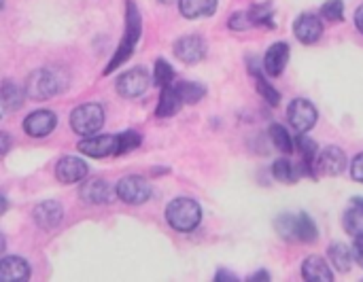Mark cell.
Listing matches in <instances>:
<instances>
[{"label": "cell", "instance_id": "4", "mask_svg": "<svg viewBox=\"0 0 363 282\" xmlns=\"http://www.w3.org/2000/svg\"><path fill=\"white\" fill-rule=\"evenodd\" d=\"M64 81L60 77L57 70H51V68H40L36 72H32L28 77V83H26V91L32 100H49L51 96L60 94L64 89Z\"/></svg>", "mask_w": 363, "mask_h": 282}, {"label": "cell", "instance_id": "9", "mask_svg": "<svg viewBox=\"0 0 363 282\" xmlns=\"http://www.w3.org/2000/svg\"><path fill=\"white\" fill-rule=\"evenodd\" d=\"M174 55L185 62V64H198L204 60L206 55V43L202 36L198 34H187V36H181L177 43H174Z\"/></svg>", "mask_w": 363, "mask_h": 282}, {"label": "cell", "instance_id": "42", "mask_svg": "<svg viewBox=\"0 0 363 282\" xmlns=\"http://www.w3.org/2000/svg\"><path fill=\"white\" fill-rule=\"evenodd\" d=\"M160 2H164V4H172L174 0H160Z\"/></svg>", "mask_w": 363, "mask_h": 282}, {"label": "cell", "instance_id": "1", "mask_svg": "<svg viewBox=\"0 0 363 282\" xmlns=\"http://www.w3.org/2000/svg\"><path fill=\"white\" fill-rule=\"evenodd\" d=\"M140 28H143V21H140V13H138V6L130 0L128 2V17H125V36L123 40L119 43L115 55L111 57L108 66H106V74H111L113 70H117L123 62L130 60V55L134 53V47L138 45L140 40Z\"/></svg>", "mask_w": 363, "mask_h": 282}, {"label": "cell", "instance_id": "17", "mask_svg": "<svg viewBox=\"0 0 363 282\" xmlns=\"http://www.w3.org/2000/svg\"><path fill=\"white\" fill-rule=\"evenodd\" d=\"M289 62V45L287 43H274L264 57V68L268 77H281L285 66Z\"/></svg>", "mask_w": 363, "mask_h": 282}, {"label": "cell", "instance_id": "33", "mask_svg": "<svg viewBox=\"0 0 363 282\" xmlns=\"http://www.w3.org/2000/svg\"><path fill=\"white\" fill-rule=\"evenodd\" d=\"M321 15L330 21H342L345 19V2L342 0H328L321 6Z\"/></svg>", "mask_w": 363, "mask_h": 282}, {"label": "cell", "instance_id": "11", "mask_svg": "<svg viewBox=\"0 0 363 282\" xmlns=\"http://www.w3.org/2000/svg\"><path fill=\"white\" fill-rule=\"evenodd\" d=\"M57 125V117L53 111H34L23 119V130L32 138H45L49 136Z\"/></svg>", "mask_w": 363, "mask_h": 282}, {"label": "cell", "instance_id": "16", "mask_svg": "<svg viewBox=\"0 0 363 282\" xmlns=\"http://www.w3.org/2000/svg\"><path fill=\"white\" fill-rule=\"evenodd\" d=\"M62 217H64V210H62V206L55 200H45L38 206H34V210H32L34 223L38 227H43V230L57 227L62 223Z\"/></svg>", "mask_w": 363, "mask_h": 282}, {"label": "cell", "instance_id": "23", "mask_svg": "<svg viewBox=\"0 0 363 282\" xmlns=\"http://www.w3.org/2000/svg\"><path fill=\"white\" fill-rule=\"evenodd\" d=\"M249 70H251V74L255 77V85H257V91L266 98V102L268 104H272V106H277L279 102H281V94L266 81V77L259 72V66H257V60L253 62V57H249Z\"/></svg>", "mask_w": 363, "mask_h": 282}, {"label": "cell", "instance_id": "41", "mask_svg": "<svg viewBox=\"0 0 363 282\" xmlns=\"http://www.w3.org/2000/svg\"><path fill=\"white\" fill-rule=\"evenodd\" d=\"M353 204H355V206H362L363 208V198H355V200H353Z\"/></svg>", "mask_w": 363, "mask_h": 282}, {"label": "cell", "instance_id": "28", "mask_svg": "<svg viewBox=\"0 0 363 282\" xmlns=\"http://www.w3.org/2000/svg\"><path fill=\"white\" fill-rule=\"evenodd\" d=\"M272 174H274V179L277 181H281V183H296L298 181V176L302 174V170L300 168H296L289 159H277L274 162V166H272Z\"/></svg>", "mask_w": 363, "mask_h": 282}, {"label": "cell", "instance_id": "29", "mask_svg": "<svg viewBox=\"0 0 363 282\" xmlns=\"http://www.w3.org/2000/svg\"><path fill=\"white\" fill-rule=\"evenodd\" d=\"M270 138H272V145H274L281 153H291V151L296 149L294 138L289 136V132H287L281 123L270 125Z\"/></svg>", "mask_w": 363, "mask_h": 282}, {"label": "cell", "instance_id": "20", "mask_svg": "<svg viewBox=\"0 0 363 282\" xmlns=\"http://www.w3.org/2000/svg\"><path fill=\"white\" fill-rule=\"evenodd\" d=\"M302 276L311 282H332L334 281V274H332V270L328 268L325 259H323V257H317V255L308 257V259L302 264Z\"/></svg>", "mask_w": 363, "mask_h": 282}, {"label": "cell", "instance_id": "24", "mask_svg": "<svg viewBox=\"0 0 363 282\" xmlns=\"http://www.w3.org/2000/svg\"><path fill=\"white\" fill-rule=\"evenodd\" d=\"M26 94H28V91H23L17 83L4 81V83H2V108H4L6 113H9V111L21 108Z\"/></svg>", "mask_w": 363, "mask_h": 282}, {"label": "cell", "instance_id": "27", "mask_svg": "<svg viewBox=\"0 0 363 282\" xmlns=\"http://www.w3.org/2000/svg\"><path fill=\"white\" fill-rule=\"evenodd\" d=\"M330 259H332V264H334L336 270L349 272V270H351L353 251H349L347 244H342V242H334V244L330 247Z\"/></svg>", "mask_w": 363, "mask_h": 282}, {"label": "cell", "instance_id": "25", "mask_svg": "<svg viewBox=\"0 0 363 282\" xmlns=\"http://www.w3.org/2000/svg\"><path fill=\"white\" fill-rule=\"evenodd\" d=\"M249 17H251L253 26L268 28V30L274 28V13H272V4H270V2L253 4V6L249 9Z\"/></svg>", "mask_w": 363, "mask_h": 282}, {"label": "cell", "instance_id": "5", "mask_svg": "<svg viewBox=\"0 0 363 282\" xmlns=\"http://www.w3.org/2000/svg\"><path fill=\"white\" fill-rule=\"evenodd\" d=\"M70 125H72V132L79 136H94L104 125L102 106L96 102H87V104L77 106L70 115Z\"/></svg>", "mask_w": 363, "mask_h": 282}, {"label": "cell", "instance_id": "35", "mask_svg": "<svg viewBox=\"0 0 363 282\" xmlns=\"http://www.w3.org/2000/svg\"><path fill=\"white\" fill-rule=\"evenodd\" d=\"M351 174H353V179H355L357 183H362L363 185V153H359V155L353 159V164H351Z\"/></svg>", "mask_w": 363, "mask_h": 282}, {"label": "cell", "instance_id": "40", "mask_svg": "<svg viewBox=\"0 0 363 282\" xmlns=\"http://www.w3.org/2000/svg\"><path fill=\"white\" fill-rule=\"evenodd\" d=\"M9 145H11V138H9V134H6V132H2V153H6V151H9Z\"/></svg>", "mask_w": 363, "mask_h": 282}, {"label": "cell", "instance_id": "38", "mask_svg": "<svg viewBox=\"0 0 363 282\" xmlns=\"http://www.w3.org/2000/svg\"><path fill=\"white\" fill-rule=\"evenodd\" d=\"M355 26H357V30L363 34V4L357 9V13H355Z\"/></svg>", "mask_w": 363, "mask_h": 282}, {"label": "cell", "instance_id": "30", "mask_svg": "<svg viewBox=\"0 0 363 282\" xmlns=\"http://www.w3.org/2000/svg\"><path fill=\"white\" fill-rule=\"evenodd\" d=\"M342 223H345V230H347V234H351L353 238L363 236V208L362 206H355V204H353V208H349V210L345 213V219H342Z\"/></svg>", "mask_w": 363, "mask_h": 282}, {"label": "cell", "instance_id": "13", "mask_svg": "<svg viewBox=\"0 0 363 282\" xmlns=\"http://www.w3.org/2000/svg\"><path fill=\"white\" fill-rule=\"evenodd\" d=\"M294 34L304 45H315L323 36V21L317 15L304 13L294 23Z\"/></svg>", "mask_w": 363, "mask_h": 282}, {"label": "cell", "instance_id": "15", "mask_svg": "<svg viewBox=\"0 0 363 282\" xmlns=\"http://www.w3.org/2000/svg\"><path fill=\"white\" fill-rule=\"evenodd\" d=\"M117 189L113 191V187L104 181V179H94L83 183L81 187V200L85 204H111L115 198Z\"/></svg>", "mask_w": 363, "mask_h": 282}, {"label": "cell", "instance_id": "31", "mask_svg": "<svg viewBox=\"0 0 363 282\" xmlns=\"http://www.w3.org/2000/svg\"><path fill=\"white\" fill-rule=\"evenodd\" d=\"M172 79H174V70H172V66L166 62V60H157L155 62V68H153V83L157 85V87H168V85H172Z\"/></svg>", "mask_w": 363, "mask_h": 282}, {"label": "cell", "instance_id": "36", "mask_svg": "<svg viewBox=\"0 0 363 282\" xmlns=\"http://www.w3.org/2000/svg\"><path fill=\"white\" fill-rule=\"evenodd\" d=\"M353 259L363 268V236L355 238V244H353Z\"/></svg>", "mask_w": 363, "mask_h": 282}, {"label": "cell", "instance_id": "7", "mask_svg": "<svg viewBox=\"0 0 363 282\" xmlns=\"http://www.w3.org/2000/svg\"><path fill=\"white\" fill-rule=\"evenodd\" d=\"M287 117H289V123L296 132L304 134L308 130L315 128L317 123V108L313 102L304 100V98H296L289 108H287Z\"/></svg>", "mask_w": 363, "mask_h": 282}, {"label": "cell", "instance_id": "14", "mask_svg": "<svg viewBox=\"0 0 363 282\" xmlns=\"http://www.w3.org/2000/svg\"><path fill=\"white\" fill-rule=\"evenodd\" d=\"M87 172H89V170H87V164H85L83 159H79V157H72V155L62 157V159L57 162V166H55V176H57V181L64 183V185H72V183L85 181Z\"/></svg>", "mask_w": 363, "mask_h": 282}, {"label": "cell", "instance_id": "8", "mask_svg": "<svg viewBox=\"0 0 363 282\" xmlns=\"http://www.w3.org/2000/svg\"><path fill=\"white\" fill-rule=\"evenodd\" d=\"M149 83H151V79H149L147 70L132 68V70L119 74L115 87H117L119 96H123V98H138V96H143L147 91Z\"/></svg>", "mask_w": 363, "mask_h": 282}, {"label": "cell", "instance_id": "12", "mask_svg": "<svg viewBox=\"0 0 363 282\" xmlns=\"http://www.w3.org/2000/svg\"><path fill=\"white\" fill-rule=\"evenodd\" d=\"M115 149H117V136H111V134L85 136V140L79 142V151L83 155H89V157H96V159L115 155Z\"/></svg>", "mask_w": 363, "mask_h": 282}, {"label": "cell", "instance_id": "21", "mask_svg": "<svg viewBox=\"0 0 363 282\" xmlns=\"http://www.w3.org/2000/svg\"><path fill=\"white\" fill-rule=\"evenodd\" d=\"M179 9L187 19L211 17L217 11V0H179Z\"/></svg>", "mask_w": 363, "mask_h": 282}, {"label": "cell", "instance_id": "26", "mask_svg": "<svg viewBox=\"0 0 363 282\" xmlns=\"http://www.w3.org/2000/svg\"><path fill=\"white\" fill-rule=\"evenodd\" d=\"M174 87H177L183 104H198L206 94V87L200 85V83H194V81H183V83H179Z\"/></svg>", "mask_w": 363, "mask_h": 282}, {"label": "cell", "instance_id": "39", "mask_svg": "<svg viewBox=\"0 0 363 282\" xmlns=\"http://www.w3.org/2000/svg\"><path fill=\"white\" fill-rule=\"evenodd\" d=\"M249 281H270V274L268 272H257V274L249 276Z\"/></svg>", "mask_w": 363, "mask_h": 282}, {"label": "cell", "instance_id": "10", "mask_svg": "<svg viewBox=\"0 0 363 282\" xmlns=\"http://www.w3.org/2000/svg\"><path fill=\"white\" fill-rule=\"evenodd\" d=\"M315 170H317V174H325V176L342 174L347 170V155H345V151L338 149V147H325L317 155Z\"/></svg>", "mask_w": 363, "mask_h": 282}, {"label": "cell", "instance_id": "2", "mask_svg": "<svg viewBox=\"0 0 363 282\" xmlns=\"http://www.w3.org/2000/svg\"><path fill=\"white\" fill-rule=\"evenodd\" d=\"M166 221L177 232H185V234L194 232L202 221V208H200V204L196 200L177 198L166 208Z\"/></svg>", "mask_w": 363, "mask_h": 282}, {"label": "cell", "instance_id": "22", "mask_svg": "<svg viewBox=\"0 0 363 282\" xmlns=\"http://www.w3.org/2000/svg\"><path fill=\"white\" fill-rule=\"evenodd\" d=\"M183 106V100L177 91L174 85H168V87H162V94H160V104H157V117H172L179 113V108Z\"/></svg>", "mask_w": 363, "mask_h": 282}, {"label": "cell", "instance_id": "3", "mask_svg": "<svg viewBox=\"0 0 363 282\" xmlns=\"http://www.w3.org/2000/svg\"><path fill=\"white\" fill-rule=\"evenodd\" d=\"M277 232L281 234L283 240H296V242H315L317 240V225L315 221L302 213V215H281L274 221Z\"/></svg>", "mask_w": 363, "mask_h": 282}, {"label": "cell", "instance_id": "32", "mask_svg": "<svg viewBox=\"0 0 363 282\" xmlns=\"http://www.w3.org/2000/svg\"><path fill=\"white\" fill-rule=\"evenodd\" d=\"M138 145H140V134H138V132L128 130V132H123V134H119V136H117V149H115V155H125V153H130L132 149H136Z\"/></svg>", "mask_w": 363, "mask_h": 282}, {"label": "cell", "instance_id": "19", "mask_svg": "<svg viewBox=\"0 0 363 282\" xmlns=\"http://www.w3.org/2000/svg\"><path fill=\"white\" fill-rule=\"evenodd\" d=\"M296 149L300 151L302 155V174H308V176H317V170H315V164H317V155H319V147L313 138L300 134L298 140H296Z\"/></svg>", "mask_w": 363, "mask_h": 282}, {"label": "cell", "instance_id": "6", "mask_svg": "<svg viewBox=\"0 0 363 282\" xmlns=\"http://www.w3.org/2000/svg\"><path fill=\"white\" fill-rule=\"evenodd\" d=\"M117 198L132 206L145 204L151 198V185L143 176H136V174L125 176L117 183Z\"/></svg>", "mask_w": 363, "mask_h": 282}, {"label": "cell", "instance_id": "37", "mask_svg": "<svg viewBox=\"0 0 363 282\" xmlns=\"http://www.w3.org/2000/svg\"><path fill=\"white\" fill-rule=\"evenodd\" d=\"M215 281H238L234 274H230V272H225V270H221V272H217V276H215Z\"/></svg>", "mask_w": 363, "mask_h": 282}, {"label": "cell", "instance_id": "34", "mask_svg": "<svg viewBox=\"0 0 363 282\" xmlns=\"http://www.w3.org/2000/svg\"><path fill=\"white\" fill-rule=\"evenodd\" d=\"M230 28L236 30V32H242V30L253 28V21H251V17H249V11H236V13L230 17Z\"/></svg>", "mask_w": 363, "mask_h": 282}, {"label": "cell", "instance_id": "18", "mask_svg": "<svg viewBox=\"0 0 363 282\" xmlns=\"http://www.w3.org/2000/svg\"><path fill=\"white\" fill-rule=\"evenodd\" d=\"M30 278V266L21 257H4L0 261V281L21 282Z\"/></svg>", "mask_w": 363, "mask_h": 282}]
</instances>
